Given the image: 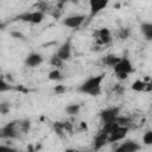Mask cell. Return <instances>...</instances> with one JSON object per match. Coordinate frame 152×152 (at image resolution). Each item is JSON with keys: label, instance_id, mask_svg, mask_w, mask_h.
I'll use <instances>...</instances> for the list:
<instances>
[{"label": "cell", "instance_id": "6da1fadb", "mask_svg": "<svg viewBox=\"0 0 152 152\" xmlns=\"http://www.w3.org/2000/svg\"><path fill=\"white\" fill-rule=\"evenodd\" d=\"M104 76H106L104 74H99V75L87 78L83 83H81L77 87V91L89 95V96H93V97L99 96L102 91L101 84H102V81L104 80Z\"/></svg>", "mask_w": 152, "mask_h": 152}, {"label": "cell", "instance_id": "7a4b0ae2", "mask_svg": "<svg viewBox=\"0 0 152 152\" xmlns=\"http://www.w3.org/2000/svg\"><path fill=\"white\" fill-rule=\"evenodd\" d=\"M28 124H21V121H11L1 127L0 135L4 139H18L21 132H26Z\"/></svg>", "mask_w": 152, "mask_h": 152}, {"label": "cell", "instance_id": "3957f363", "mask_svg": "<svg viewBox=\"0 0 152 152\" xmlns=\"http://www.w3.org/2000/svg\"><path fill=\"white\" fill-rule=\"evenodd\" d=\"M45 18V14L40 11H26V12H23L20 14H18L15 17V20H20V21H24V23H28V24H40Z\"/></svg>", "mask_w": 152, "mask_h": 152}, {"label": "cell", "instance_id": "277c9868", "mask_svg": "<svg viewBox=\"0 0 152 152\" xmlns=\"http://www.w3.org/2000/svg\"><path fill=\"white\" fill-rule=\"evenodd\" d=\"M120 116V107H109L100 112V120L103 125L114 124Z\"/></svg>", "mask_w": 152, "mask_h": 152}, {"label": "cell", "instance_id": "5b68a950", "mask_svg": "<svg viewBox=\"0 0 152 152\" xmlns=\"http://www.w3.org/2000/svg\"><path fill=\"white\" fill-rule=\"evenodd\" d=\"M114 70V74L115 75H119V74H122V75H129L134 71V68L129 61V58H127L126 56L121 57L120 62L113 68Z\"/></svg>", "mask_w": 152, "mask_h": 152}, {"label": "cell", "instance_id": "8992f818", "mask_svg": "<svg viewBox=\"0 0 152 152\" xmlns=\"http://www.w3.org/2000/svg\"><path fill=\"white\" fill-rule=\"evenodd\" d=\"M86 18L87 17L84 14H74L64 18L62 20V24L69 28H78L83 25V23L86 21Z\"/></svg>", "mask_w": 152, "mask_h": 152}, {"label": "cell", "instance_id": "52a82bcc", "mask_svg": "<svg viewBox=\"0 0 152 152\" xmlns=\"http://www.w3.org/2000/svg\"><path fill=\"white\" fill-rule=\"evenodd\" d=\"M131 89L137 93H150L152 91V78L146 77L145 80H135L131 84Z\"/></svg>", "mask_w": 152, "mask_h": 152}, {"label": "cell", "instance_id": "ba28073f", "mask_svg": "<svg viewBox=\"0 0 152 152\" xmlns=\"http://www.w3.org/2000/svg\"><path fill=\"white\" fill-rule=\"evenodd\" d=\"M108 0H90L89 1V17L88 20L90 21L95 15H97L102 10L108 6Z\"/></svg>", "mask_w": 152, "mask_h": 152}, {"label": "cell", "instance_id": "9c48e42d", "mask_svg": "<svg viewBox=\"0 0 152 152\" xmlns=\"http://www.w3.org/2000/svg\"><path fill=\"white\" fill-rule=\"evenodd\" d=\"M56 56L61 58L63 62H66L72 56V46H71V38H68L57 50Z\"/></svg>", "mask_w": 152, "mask_h": 152}, {"label": "cell", "instance_id": "30bf717a", "mask_svg": "<svg viewBox=\"0 0 152 152\" xmlns=\"http://www.w3.org/2000/svg\"><path fill=\"white\" fill-rule=\"evenodd\" d=\"M140 148L141 145L135 140H125L114 150V152H138Z\"/></svg>", "mask_w": 152, "mask_h": 152}, {"label": "cell", "instance_id": "8fae6325", "mask_svg": "<svg viewBox=\"0 0 152 152\" xmlns=\"http://www.w3.org/2000/svg\"><path fill=\"white\" fill-rule=\"evenodd\" d=\"M44 62V58L40 53L38 52H30L26 57H25V61H24V64L28 68H36L38 65H40L42 63Z\"/></svg>", "mask_w": 152, "mask_h": 152}, {"label": "cell", "instance_id": "7c38bea8", "mask_svg": "<svg viewBox=\"0 0 152 152\" xmlns=\"http://www.w3.org/2000/svg\"><path fill=\"white\" fill-rule=\"evenodd\" d=\"M128 129H129V127H121V126H118V127L108 135V142H115V141L122 140V139L127 135Z\"/></svg>", "mask_w": 152, "mask_h": 152}, {"label": "cell", "instance_id": "4fadbf2b", "mask_svg": "<svg viewBox=\"0 0 152 152\" xmlns=\"http://www.w3.org/2000/svg\"><path fill=\"white\" fill-rule=\"evenodd\" d=\"M97 39L102 44H108L112 42V34L110 31L107 27H102L97 31Z\"/></svg>", "mask_w": 152, "mask_h": 152}, {"label": "cell", "instance_id": "5bb4252c", "mask_svg": "<svg viewBox=\"0 0 152 152\" xmlns=\"http://www.w3.org/2000/svg\"><path fill=\"white\" fill-rule=\"evenodd\" d=\"M140 32L145 37L146 40H152V23L144 21L140 24Z\"/></svg>", "mask_w": 152, "mask_h": 152}, {"label": "cell", "instance_id": "9a60e30c", "mask_svg": "<svg viewBox=\"0 0 152 152\" xmlns=\"http://www.w3.org/2000/svg\"><path fill=\"white\" fill-rule=\"evenodd\" d=\"M107 141H108V134L104 132H100L94 140V150L101 148L102 146H104L107 144Z\"/></svg>", "mask_w": 152, "mask_h": 152}, {"label": "cell", "instance_id": "2e32d148", "mask_svg": "<svg viewBox=\"0 0 152 152\" xmlns=\"http://www.w3.org/2000/svg\"><path fill=\"white\" fill-rule=\"evenodd\" d=\"M120 59H121V57H119L116 55H113V53H109V55H107V56L103 57L102 62L104 63V65L110 66V68H114L120 62Z\"/></svg>", "mask_w": 152, "mask_h": 152}, {"label": "cell", "instance_id": "e0dca14e", "mask_svg": "<svg viewBox=\"0 0 152 152\" xmlns=\"http://www.w3.org/2000/svg\"><path fill=\"white\" fill-rule=\"evenodd\" d=\"M48 78H49L50 81L59 82V81H62V80L64 78V76H63V74L61 72L59 69H53V70H51V71L48 74Z\"/></svg>", "mask_w": 152, "mask_h": 152}, {"label": "cell", "instance_id": "ac0fdd59", "mask_svg": "<svg viewBox=\"0 0 152 152\" xmlns=\"http://www.w3.org/2000/svg\"><path fill=\"white\" fill-rule=\"evenodd\" d=\"M80 110H81V104H77V103L68 104V106L65 107V113H66L68 115H71V116L77 115V114L80 113Z\"/></svg>", "mask_w": 152, "mask_h": 152}, {"label": "cell", "instance_id": "d6986e66", "mask_svg": "<svg viewBox=\"0 0 152 152\" xmlns=\"http://www.w3.org/2000/svg\"><path fill=\"white\" fill-rule=\"evenodd\" d=\"M119 126H121V127H129V125H131V119L129 118H127V116H119L118 119H116V121H115Z\"/></svg>", "mask_w": 152, "mask_h": 152}, {"label": "cell", "instance_id": "ffe728a7", "mask_svg": "<svg viewBox=\"0 0 152 152\" xmlns=\"http://www.w3.org/2000/svg\"><path fill=\"white\" fill-rule=\"evenodd\" d=\"M142 144L146 146H152V131H147L142 135Z\"/></svg>", "mask_w": 152, "mask_h": 152}, {"label": "cell", "instance_id": "44dd1931", "mask_svg": "<svg viewBox=\"0 0 152 152\" xmlns=\"http://www.w3.org/2000/svg\"><path fill=\"white\" fill-rule=\"evenodd\" d=\"M63 63H64V62H63L61 58H58L56 55H53V56L51 57V59H50V64L53 65V66H56V69L62 68V66H63Z\"/></svg>", "mask_w": 152, "mask_h": 152}, {"label": "cell", "instance_id": "7402d4cb", "mask_svg": "<svg viewBox=\"0 0 152 152\" xmlns=\"http://www.w3.org/2000/svg\"><path fill=\"white\" fill-rule=\"evenodd\" d=\"M128 37H129V30L126 28V27L120 28V31H119V38L120 39H127Z\"/></svg>", "mask_w": 152, "mask_h": 152}, {"label": "cell", "instance_id": "603a6c76", "mask_svg": "<svg viewBox=\"0 0 152 152\" xmlns=\"http://www.w3.org/2000/svg\"><path fill=\"white\" fill-rule=\"evenodd\" d=\"M10 34L12 36V38H15V39H20V40H25V36L21 33V32H18V31H11Z\"/></svg>", "mask_w": 152, "mask_h": 152}, {"label": "cell", "instance_id": "cb8c5ba5", "mask_svg": "<svg viewBox=\"0 0 152 152\" xmlns=\"http://www.w3.org/2000/svg\"><path fill=\"white\" fill-rule=\"evenodd\" d=\"M11 88H12V87L10 86V83H6L5 80H1V81H0V91H1V93L6 91V90H10Z\"/></svg>", "mask_w": 152, "mask_h": 152}, {"label": "cell", "instance_id": "d4e9b609", "mask_svg": "<svg viewBox=\"0 0 152 152\" xmlns=\"http://www.w3.org/2000/svg\"><path fill=\"white\" fill-rule=\"evenodd\" d=\"M0 152H18L15 148H13V147H11V146H7V145H5V144H1V146H0Z\"/></svg>", "mask_w": 152, "mask_h": 152}, {"label": "cell", "instance_id": "484cf974", "mask_svg": "<svg viewBox=\"0 0 152 152\" xmlns=\"http://www.w3.org/2000/svg\"><path fill=\"white\" fill-rule=\"evenodd\" d=\"M55 93L57 94V95H59V94H63L64 91H65V88L63 87V86H57V87H55Z\"/></svg>", "mask_w": 152, "mask_h": 152}, {"label": "cell", "instance_id": "4316f807", "mask_svg": "<svg viewBox=\"0 0 152 152\" xmlns=\"http://www.w3.org/2000/svg\"><path fill=\"white\" fill-rule=\"evenodd\" d=\"M27 152H36V150H34V147H33L32 145H30V146L27 147Z\"/></svg>", "mask_w": 152, "mask_h": 152}, {"label": "cell", "instance_id": "83f0119b", "mask_svg": "<svg viewBox=\"0 0 152 152\" xmlns=\"http://www.w3.org/2000/svg\"><path fill=\"white\" fill-rule=\"evenodd\" d=\"M65 152H72V151H71V150H68V151H65Z\"/></svg>", "mask_w": 152, "mask_h": 152}]
</instances>
